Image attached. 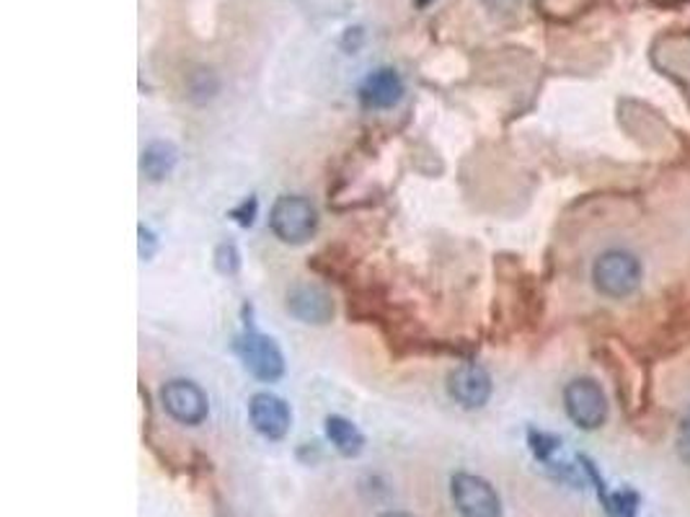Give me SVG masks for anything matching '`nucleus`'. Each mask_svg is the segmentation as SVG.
<instances>
[{
    "label": "nucleus",
    "instance_id": "f257e3e1",
    "mask_svg": "<svg viewBox=\"0 0 690 517\" xmlns=\"http://www.w3.org/2000/svg\"><path fill=\"white\" fill-rule=\"evenodd\" d=\"M644 267L637 254L626 248H608L592 261V285L600 295L613 300H626L641 287Z\"/></svg>",
    "mask_w": 690,
    "mask_h": 517
},
{
    "label": "nucleus",
    "instance_id": "f03ea898",
    "mask_svg": "<svg viewBox=\"0 0 690 517\" xmlns=\"http://www.w3.org/2000/svg\"><path fill=\"white\" fill-rule=\"evenodd\" d=\"M269 227L282 244L300 246L313 236L319 227V212L310 199L300 195H282L269 210Z\"/></svg>",
    "mask_w": 690,
    "mask_h": 517
},
{
    "label": "nucleus",
    "instance_id": "7ed1b4c3",
    "mask_svg": "<svg viewBox=\"0 0 690 517\" xmlns=\"http://www.w3.org/2000/svg\"><path fill=\"white\" fill-rule=\"evenodd\" d=\"M564 409L579 430H600L608 419V396L592 378H575L564 389Z\"/></svg>",
    "mask_w": 690,
    "mask_h": 517
},
{
    "label": "nucleus",
    "instance_id": "20e7f679",
    "mask_svg": "<svg viewBox=\"0 0 690 517\" xmlns=\"http://www.w3.org/2000/svg\"><path fill=\"white\" fill-rule=\"evenodd\" d=\"M233 349H236L244 368L251 376H257L259 381H280L282 372H285V357H282L280 347L274 344V340L259 334V331H244V334H238Z\"/></svg>",
    "mask_w": 690,
    "mask_h": 517
},
{
    "label": "nucleus",
    "instance_id": "39448f33",
    "mask_svg": "<svg viewBox=\"0 0 690 517\" xmlns=\"http://www.w3.org/2000/svg\"><path fill=\"white\" fill-rule=\"evenodd\" d=\"M453 505L464 517H502V500L486 479L473 473H455L451 481Z\"/></svg>",
    "mask_w": 690,
    "mask_h": 517
},
{
    "label": "nucleus",
    "instance_id": "423d86ee",
    "mask_svg": "<svg viewBox=\"0 0 690 517\" xmlns=\"http://www.w3.org/2000/svg\"><path fill=\"white\" fill-rule=\"evenodd\" d=\"M161 404L163 409L176 419V422L189 424V427L202 424L207 419V411H210L202 389L192 381H182V378H176V381H169L163 385Z\"/></svg>",
    "mask_w": 690,
    "mask_h": 517
},
{
    "label": "nucleus",
    "instance_id": "0eeeda50",
    "mask_svg": "<svg viewBox=\"0 0 690 517\" xmlns=\"http://www.w3.org/2000/svg\"><path fill=\"white\" fill-rule=\"evenodd\" d=\"M447 393L464 409H481L492 398V376L476 362L458 365L447 376Z\"/></svg>",
    "mask_w": 690,
    "mask_h": 517
},
{
    "label": "nucleus",
    "instance_id": "6e6552de",
    "mask_svg": "<svg viewBox=\"0 0 690 517\" xmlns=\"http://www.w3.org/2000/svg\"><path fill=\"white\" fill-rule=\"evenodd\" d=\"M248 417H251L254 430L264 434L267 440H282L289 432L293 424V414L289 406L282 402L274 393H254L248 402Z\"/></svg>",
    "mask_w": 690,
    "mask_h": 517
},
{
    "label": "nucleus",
    "instance_id": "1a4fd4ad",
    "mask_svg": "<svg viewBox=\"0 0 690 517\" xmlns=\"http://www.w3.org/2000/svg\"><path fill=\"white\" fill-rule=\"evenodd\" d=\"M287 313L303 323L323 327L334 319V300L319 285H295L287 293Z\"/></svg>",
    "mask_w": 690,
    "mask_h": 517
},
{
    "label": "nucleus",
    "instance_id": "9d476101",
    "mask_svg": "<svg viewBox=\"0 0 690 517\" xmlns=\"http://www.w3.org/2000/svg\"><path fill=\"white\" fill-rule=\"evenodd\" d=\"M404 81L393 67H378L360 83V101L365 109H391L402 101Z\"/></svg>",
    "mask_w": 690,
    "mask_h": 517
},
{
    "label": "nucleus",
    "instance_id": "9b49d317",
    "mask_svg": "<svg viewBox=\"0 0 690 517\" xmlns=\"http://www.w3.org/2000/svg\"><path fill=\"white\" fill-rule=\"evenodd\" d=\"M178 161V153L176 148L171 143H150L148 148L143 150V161H140V169L143 174L150 179V182H161V179H165L174 171V165Z\"/></svg>",
    "mask_w": 690,
    "mask_h": 517
},
{
    "label": "nucleus",
    "instance_id": "f8f14e48",
    "mask_svg": "<svg viewBox=\"0 0 690 517\" xmlns=\"http://www.w3.org/2000/svg\"><path fill=\"white\" fill-rule=\"evenodd\" d=\"M326 434L331 445H334L342 455H347V458H352V455H360V451L365 447L362 432L357 430L349 419L336 417V414L334 417H326Z\"/></svg>",
    "mask_w": 690,
    "mask_h": 517
},
{
    "label": "nucleus",
    "instance_id": "ddd939ff",
    "mask_svg": "<svg viewBox=\"0 0 690 517\" xmlns=\"http://www.w3.org/2000/svg\"><path fill=\"white\" fill-rule=\"evenodd\" d=\"M605 507H608V513L616 517H633L639 507V496L633 492H618L613 494L611 500H605Z\"/></svg>",
    "mask_w": 690,
    "mask_h": 517
},
{
    "label": "nucleus",
    "instance_id": "4468645a",
    "mask_svg": "<svg viewBox=\"0 0 690 517\" xmlns=\"http://www.w3.org/2000/svg\"><path fill=\"white\" fill-rule=\"evenodd\" d=\"M675 447H678L680 460L686 466H690V406L682 411L680 422H678V438H675Z\"/></svg>",
    "mask_w": 690,
    "mask_h": 517
},
{
    "label": "nucleus",
    "instance_id": "2eb2a0df",
    "mask_svg": "<svg viewBox=\"0 0 690 517\" xmlns=\"http://www.w3.org/2000/svg\"><path fill=\"white\" fill-rule=\"evenodd\" d=\"M215 259H218V269L223 274H233L238 269V251H236V246H233V244L220 246L218 254H215Z\"/></svg>",
    "mask_w": 690,
    "mask_h": 517
},
{
    "label": "nucleus",
    "instance_id": "dca6fc26",
    "mask_svg": "<svg viewBox=\"0 0 690 517\" xmlns=\"http://www.w3.org/2000/svg\"><path fill=\"white\" fill-rule=\"evenodd\" d=\"M254 216H257V202H254V199H251V202L246 199V202L241 205V210H233V218H236L241 225H251Z\"/></svg>",
    "mask_w": 690,
    "mask_h": 517
},
{
    "label": "nucleus",
    "instance_id": "f3484780",
    "mask_svg": "<svg viewBox=\"0 0 690 517\" xmlns=\"http://www.w3.org/2000/svg\"><path fill=\"white\" fill-rule=\"evenodd\" d=\"M156 236L150 231H145V227H140V257L143 259H150L156 254Z\"/></svg>",
    "mask_w": 690,
    "mask_h": 517
},
{
    "label": "nucleus",
    "instance_id": "a211bd4d",
    "mask_svg": "<svg viewBox=\"0 0 690 517\" xmlns=\"http://www.w3.org/2000/svg\"><path fill=\"white\" fill-rule=\"evenodd\" d=\"M492 11H513L520 0H484Z\"/></svg>",
    "mask_w": 690,
    "mask_h": 517
},
{
    "label": "nucleus",
    "instance_id": "6ab92c4d",
    "mask_svg": "<svg viewBox=\"0 0 690 517\" xmlns=\"http://www.w3.org/2000/svg\"><path fill=\"white\" fill-rule=\"evenodd\" d=\"M432 3H434V0H414V5H417L419 11H424L427 5H432Z\"/></svg>",
    "mask_w": 690,
    "mask_h": 517
},
{
    "label": "nucleus",
    "instance_id": "aec40b11",
    "mask_svg": "<svg viewBox=\"0 0 690 517\" xmlns=\"http://www.w3.org/2000/svg\"><path fill=\"white\" fill-rule=\"evenodd\" d=\"M381 517H411V515H406V513H383Z\"/></svg>",
    "mask_w": 690,
    "mask_h": 517
}]
</instances>
